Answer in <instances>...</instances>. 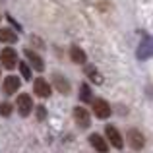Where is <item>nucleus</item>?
<instances>
[{"mask_svg":"<svg viewBox=\"0 0 153 153\" xmlns=\"http://www.w3.org/2000/svg\"><path fill=\"white\" fill-rule=\"evenodd\" d=\"M0 60H2L4 68L12 70V68L18 66V52L14 49H10V47H6V49H2V52H0Z\"/></svg>","mask_w":153,"mask_h":153,"instance_id":"obj_1","label":"nucleus"},{"mask_svg":"<svg viewBox=\"0 0 153 153\" xmlns=\"http://www.w3.org/2000/svg\"><path fill=\"white\" fill-rule=\"evenodd\" d=\"M16 107H18V111H19L22 116H27L31 111H33V99H31V95L22 93L18 97V101H16Z\"/></svg>","mask_w":153,"mask_h":153,"instance_id":"obj_2","label":"nucleus"},{"mask_svg":"<svg viewBox=\"0 0 153 153\" xmlns=\"http://www.w3.org/2000/svg\"><path fill=\"white\" fill-rule=\"evenodd\" d=\"M105 134H107V140L111 142V146H112V147L120 149V147L124 146V140H122V136H120V132L116 130L114 126H107V128H105Z\"/></svg>","mask_w":153,"mask_h":153,"instance_id":"obj_3","label":"nucleus"},{"mask_svg":"<svg viewBox=\"0 0 153 153\" xmlns=\"http://www.w3.org/2000/svg\"><path fill=\"white\" fill-rule=\"evenodd\" d=\"M93 112L97 118H108L111 116V107H108L107 101H103V99H93Z\"/></svg>","mask_w":153,"mask_h":153,"instance_id":"obj_4","label":"nucleus"},{"mask_svg":"<svg viewBox=\"0 0 153 153\" xmlns=\"http://www.w3.org/2000/svg\"><path fill=\"white\" fill-rule=\"evenodd\" d=\"M128 143H130L132 149L140 151L143 146H146V140H143V134L140 130H130L128 132Z\"/></svg>","mask_w":153,"mask_h":153,"instance_id":"obj_5","label":"nucleus"},{"mask_svg":"<svg viewBox=\"0 0 153 153\" xmlns=\"http://www.w3.org/2000/svg\"><path fill=\"white\" fill-rule=\"evenodd\" d=\"M19 85H22V79H19L18 76H8V78L4 79V83H2V91L6 95H12V93H16V91L19 89Z\"/></svg>","mask_w":153,"mask_h":153,"instance_id":"obj_6","label":"nucleus"},{"mask_svg":"<svg viewBox=\"0 0 153 153\" xmlns=\"http://www.w3.org/2000/svg\"><path fill=\"white\" fill-rule=\"evenodd\" d=\"M74 120L78 122L79 128H87L89 122H91V116H89V112H87L83 107H76L74 108Z\"/></svg>","mask_w":153,"mask_h":153,"instance_id":"obj_7","label":"nucleus"},{"mask_svg":"<svg viewBox=\"0 0 153 153\" xmlns=\"http://www.w3.org/2000/svg\"><path fill=\"white\" fill-rule=\"evenodd\" d=\"M33 91L39 97H51V85H49V82L43 79V78H37L33 82Z\"/></svg>","mask_w":153,"mask_h":153,"instance_id":"obj_8","label":"nucleus"},{"mask_svg":"<svg viewBox=\"0 0 153 153\" xmlns=\"http://www.w3.org/2000/svg\"><path fill=\"white\" fill-rule=\"evenodd\" d=\"M89 143H91V147H93L95 151H99V153H107V149H108V143L105 142V138L99 136V134H91L89 136Z\"/></svg>","mask_w":153,"mask_h":153,"instance_id":"obj_9","label":"nucleus"},{"mask_svg":"<svg viewBox=\"0 0 153 153\" xmlns=\"http://www.w3.org/2000/svg\"><path fill=\"white\" fill-rule=\"evenodd\" d=\"M25 58L29 60V64L35 68V70L43 72V68H45V62H43V58L37 54V52H33V51H29V49H27V51H25Z\"/></svg>","mask_w":153,"mask_h":153,"instance_id":"obj_10","label":"nucleus"},{"mask_svg":"<svg viewBox=\"0 0 153 153\" xmlns=\"http://www.w3.org/2000/svg\"><path fill=\"white\" fill-rule=\"evenodd\" d=\"M54 85H56V89L60 91V93H70V83H68V79L64 78V76H60V74H54Z\"/></svg>","mask_w":153,"mask_h":153,"instance_id":"obj_11","label":"nucleus"},{"mask_svg":"<svg viewBox=\"0 0 153 153\" xmlns=\"http://www.w3.org/2000/svg\"><path fill=\"white\" fill-rule=\"evenodd\" d=\"M18 41V35H16L14 29H8V27H4V29H0V43H16Z\"/></svg>","mask_w":153,"mask_h":153,"instance_id":"obj_12","label":"nucleus"},{"mask_svg":"<svg viewBox=\"0 0 153 153\" xmlns=\"http://www.w3.org/2000/svg\"><path fill=\"white\" fill-rule=\"evenodd\" d=\"M70 58L74 60L76 64H85L87 56H85V52L79 49V47H72V49H70Z\"/></svg>","mask_w":153,"mask_h":153,"instance_id":"obj_13","label":"nucleus"},{"mask_svg":"<svg viewBox=\"0 0 153 153\" xmlns=\"http://www.w3.org/2000/svg\"><path fill=\"white\" fill-rule=\"evenodd\" d=\"M18 66H19V72H22V76L25 79H31V68L27 66L25 62H18Z\"/></svg>","mask_w":153,"mask_h":153,"instance_id":"obj_14","label":"nucleus"},{"mask_svg":"<svg viewBox=\"0 0 153 153\" xmlns=\"http://www.w3.org/2000/svg\"><path fill=\"white\" fill-rule=\"evenodd\" d=\"M87 74H89V78L93 79L95 83H101V82H103V78L99 76V72L95 70V68H91V66H89V68H87Z\"/></svg>","mask_w":153,"mask_h":153,"instance_id":"obj_15","label":"nucleus"},{"mask_svg":"<svg viewBox=\"0 0 153 153\" xmlns=\"http://www.w3.org/2000/svg\"><path fill=\"white\" fill-rule=\"evenodd\" d=\"M12 114V105L10 103H0V116H10Z\"/></svg>","mask_w":153,"mask_h":153,"instance_id":"obj_16","label":"nucleus"},{"mask_svg":"<svg viewBox=\"0 0 153 153\" xmlns=\"http://www.w3.org/2000/svg\"><path fill=\"white\" fill-rule=\"evenodd\" d=\"M79 97H82V101H91V91L85 83L82 85V95H79Z\"/></svg>","mask_w":153,"mask_h":153,"instance_id":"obj_17","label":"nucleus"},{"mask_svg":"<svg viewBox=\"0 0 153 153\" xmlns=\"http://www.w3.org/2000/svg\"><path fill=\"white\" fill-rule=\"evenodd\" d=\"M45 114H47V112H45V107H39V108H37V116H39V120L45 118Z\"/></svg>","mask_w":153,"mask_h":153,"instance_id":"obj_18","label":"nucleus"}]
</instances>
